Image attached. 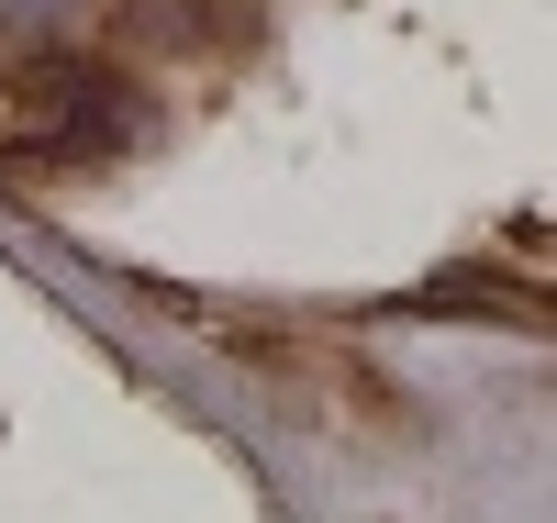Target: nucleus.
<instances>
[{"instance_id":"obj_2","label":"nucleus","mask_w":557,"mask_h":523,"mask_svg":"<svg viewBox=\"0 0 557 523\" xmlns=\"http://www.w3.org/2000/svg\"><path fill=\"white\" fill-rule=\"evenodd\" d=\"M67 0H0V34H57Z\"/></svg>"},{"instance_id":"obj_1","label":"nucleus","mask_w":557,"mask_h":523,"mask_svg":"<svg viewBox=\"0 0 557 523\" xmlns=\"http://www.w3.org/2000/svg\"><path fill=\"white\" fill-rule=\"evenodd\" d=\"M23 123L57 157H101V146H123V89L78 57H45V67H23Z\"/></svg>"}]
</instances>
